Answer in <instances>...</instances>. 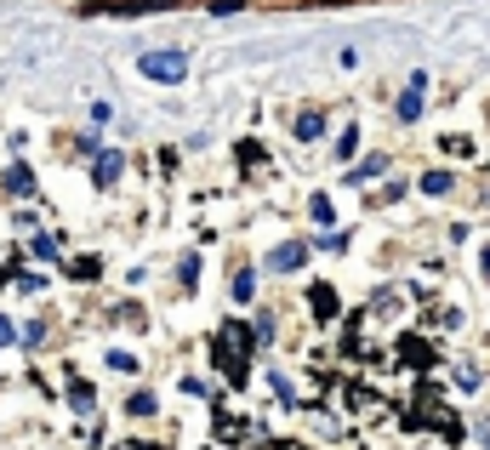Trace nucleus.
<instances>
[{"label": "nucleus", "mask_w": 490, "mask_h": 450, "mask_svg": "<svg viewBox=\"0 0 490 450\" xmlns=\"http://www.w3.org/2000/svg\"><path fill=\"white\" fill-rule=\"evenodd\" d=\"M143 75H148V80H160V85H177V80H188V52H177V46H165V52H143Z\"/></svg>", "instance_id": "1"}, {"label": "nucleus", "mask_w": 490, "mask_h": 450, "mask_svg": "<svg viewBox=\"0 0 490 450\" xmlns=\"http://www.w3.org/2000/svg\"><path fill=\"white\" fill-rule=\"evenodd\" d=\"M6 188H12V195H35V171L24 160H12L6 165Z\"/></svg>", "instance_id": "2"}, {"label": "nucleus", "mask_w": 490, "mask_h": 450, "mask_svg": "<svg viewBox=\"0 0 490 450\" xmlns=\"http://www.w3.org/2000/svg\"><path fill=\"white\" fill-rule=\"evenodd\" d=\"M422 85H428V75H416V80H411V92L399 97V120H416V115H422Z\"/></svg>", "instance_id": "3"}, {"label": "nucleus", "mask_w": 490, "mask_h": 450, "mask_svg": "<svg viewBox=\"0 0 490 450\" xmlns=\"http://www.w3.org/2000/svg\"><path fill=\"white\" fill-rule=\"evenodd\" d=\"M303 263H308V251H303V245H280V251L268 256V268H280V274H285V268H303Z\"/></svg>", "instance_id": "4"}, {"label": "nucleus", "mask_w": 490, "mask_h": 450, "mask_svg": "<svg viewBox=\"0 0 490 450\" xmlns=\"http://www.w3.org/2000/svg\"><path fill=\"white\" fill-rule=\"evenodd\" d=\"M115 177H120V155H103V160L92 165V183H97V188H109Z\"/></svg>", "instance_id": "5"}, {"label": "nucleus", "mask_w": 490, "mask_h": 450, "mask_svg": "<svg viewBox=\"0 0 490 450\" xmlns=\"http://www.w3.org/2000/svg\"><path fill=\"white\" fill-rule=\"evenodd\" d=\"M319 132H325V115H314V109H308V115H296V137H303V143H314Z\"/></svg>", "instance_id": "6"}, {"label": "nucleus", "mask_w": 490, "mask_h": 450, "mask_svg": "<svg viewBox=\"0 0 490 450\" xmlns=\"http://www.w3.org/2000/svg\"><path fill=\"white\" fill-rule=\"evenodd\" d=\"M422 195H451V171H428V177H422Z\"/></svg>", "instance_id": "7"}, {"label": "nucleus", "mask_w": 490, "mask_h": 450, "mask_svg": "<svg viewBox=\"0 0 490 450\" xmlns=\"http://www.w3.org/2000/svg\"><path fill=\"white\" fill-rule=\"evenodd\" d=\"M109 371H120V376H132V371H143V365H137V354H125V348H115V354H109Z\"/></svg>", "instance_id": "8"}, {"label": "nucleus", "mask_w": 490, "mask_h": 450, "mask_svg": "<svg viewBox=\"0 0 490 450\" xmlns=\"http://www.w3.org/2000/svg\"><path fill=\"white\" fill-rule=\"evenodd\" d=\"M125 411H132V416H155V411H160V405H155V394H137L132 405H125Z\"/></svg>", "instance_id": "9"}, {"label": "nucleus", "mask_w": 490, "mask_h": 450, "mask_svg": "<svg viewBox=\"0 0 490 450\" xmlns=\"http://www.w3.org/2000/svg\"><path fill=\"white\" fill-rule=\"evenodd\" d=\"M251 291H257V280H251V274L240 268V280H234V296H240V303H251Z\"/></svg>", "instance_id": "10"}, {"label": "nucleus", "mask_w": 490, "mask_h": 450, "mask_svg": "<svg viewBox=\"0 0 490 450\" xmlns=\"http://www.w3.org/2000/svg\"><path fill=\"white\" fill-rule=\"evenodd\" d=\"M354 148H359V132H354V125H348V132H343V137H336V155H354Z\"/></svg>", "instance_id": "11"}, {"label": "nucleus", "mask_w": 490, "mask_h": 450, "mask_svg": "<svg viewBox=\"0 0 490 450\" xmlns=\"http://www.w3.org/2000/svg\"><path fill=\"white\" fill-rule=\"evenodd\" d=\"M6 342H12V325H6V319H0V348H6Z\"/></svg>", "instance_id": "12"}, {"label": "nucleus", "mask_w": 490, "mask_h": 450, "mask_svg": "<svg viewBox=\"0 0 490 450\" xmlns=\"http://www.w3.org/2000/svg\"><path fill=\"white\" fill-rule=\"evenodd\" d=\"M479 268H485V274H490V245H485V256H479Z\"/></svg>", "instance_id": "13"}, {"label": "nucleus", "mask_w": 490, "mask_h": 450, "mask_svg": "<svg viewBox=\"0 0 490 450\" xmlns=\"http://www.w3.org/2000/svg\"><path fill=\"white\" fill-rule=\"evenodd\" d=\"M263 450H296V445H263Z\"/></svg>", "instance_id": "14"}]
</instances>
